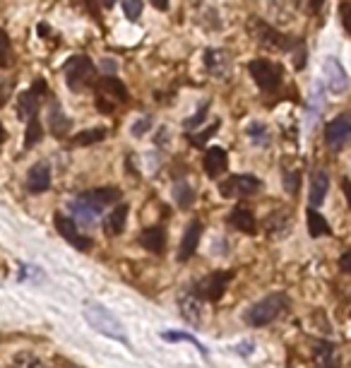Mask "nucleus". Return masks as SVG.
<instances>
[{"label": "nucleus", "mask_w": 351, "mask_h": 368, "mask_svg": "<svg viewBox=\"0 0 351 368\" xmlns=\"http://www.w3.org/2000/svg\"><path fill=\"white\" fill-rule=\"evenodd\" d=\"M248 138L253 140V145H257V147H267L269 145V130L262 126V123L253 121L251 126H248Z\"/></svg>", "instance_id": "nucleus-31"}, {"label": "nucleus", "mask_w": 351, "mask_h": 368, "mask_svg": "<svg viewBox=\"0 0 351 368\" xmlns=\"http://www.w3.org/2000/svg\"><path fill=\"white\" fill-rule=\"evenodd\" d=\"M126 224H128V205L126 203H118L113 207V212L106 214L104 219V231L106 236H118L126 231Z\"/></svg>", "instance_id": "nucleus-16"}, {"label": "nucleus", "mask_w": 351, "mask_h": 368, "mask_svg": "<svg viewBox=\"0 0 351 368\" xmlns=\"http://www.w3.org/2000/svg\"><path fill=\"white\" fill-rule=\"evenodd\" d=\"M101 70H106V73H113L116 75V70H118V65H116V61H109V58H104V61H101Z\"/></svg>", "instance_id": "nucleus-43"}, {"label": "nucleus", "mask_w": 351, "mask_h": 368, "mask_svg": "<svg viewBox=\"0 0 351 368\" xmlns=\"http://www.w3.org/2000/svg\"><path fill=\"white\" fill-rule=\"evenodd\" d=\"M299 186H301V173L299 171H286L284 173V191L289 195H296L299 193Z\"/></svg>", "instance_id": "nucleus-35"}, {"label": "nucleus", "mask_w": 351, "mask_h": 368, "mask_svg": "<svg viewBox=\"0 0 351 368\" xmlns=\"http://www.w3.org/2000/svg\"><path fill=\"white\" fill-rule=\"evenodd\" d=\"M82 198L89 200V203H94L96 207H106V205L121 200V191H118V188H94V191L84 193Z\"/></svg>", "instance_id": "nucleus-25"}, {"label": "nucleus", "mask_w": 351, "mask_h": 368, "mask_svg": "<svg viewBox=\"0 0 351 368\" xmlns=\"http://www.w3.org/2000/svg\"><path fill=\"white\" fill-rule=\"evenodd\" d=\"M101 3H104V8H111V5L116 3V0H101Z\"/></svg>", "instance_id": "nucleus-48"}, {"label": "nucleus", "mask_w": 351, "mask_h": 368, "mask_svg": "<svg viewBox=\"0 0 351 368\" xmlns=\"http://www.w3.org/2000/svg\"><path fill=\"white\" fill-rule=\"evenodd\" d=\"M327 191H329V176L327 171H315L313 173V181H311V207H320L327 198Z\"/></svg>", "instance_id": "nucleus-20"}, {"label": "nucleus", "mask_w": 351, "mask_h": 368, "mask_svg": "<svg viewBox=\"0 0 351 368\" xmlns=\"http://www.w3.org/2000/svg\"><path fill=\"white\" fill-rule=\"evenodd\" d=\"M231 279H234V272H212V274H204V277H200L195 284H193V294L197 296L200 301H219L221 296H224L226 286L231 284Z\"/></svg>", "instance_id": "nucleus-6"}, {"label": "nucleus", "mask_w": 351, "mask_h": 368, "mask_svg": "<svg viewBox=\"0 0 351 368\" xmlns=\"http://www.w3.org/2000/svg\"><path fill=\"white\" fill-rule=\"evenodd\" d=\"M161 339H164V342H191L193 346H197V349H200V354H202L204 359H207V349H204V346L200 344L197 339L193 337V334L176 332V330H166V332H161Z\"/></svg>", "instance_id": "nucleus-30"}, {"label": "nucleus", "mask_w": 351, "mask_h": 368, "mask_svg": "<svg viewBox=\"0 0 351 368\" xmlns=\"http://www.w3.org/2000/svg\"><path fill=\"white\" fill-rule=\"evenodd\" d=\"M104 138H106V130L104 128H87V130H82V133L75 135L73 142L77 145V147H87V145L101 142Z\"/></svg>", "instance_id": "nucleus-28"}, {"label": "nucleus", "mask_w": 351, "mask_h": 368, "mask_svg": "<svg viewBox=\"0 0 351 368\" xmlns=\"http://www.w3.org/2000/svg\"><path fill=\"white\" fill-rule=\"evenodd\" d=\"M13 43H10V36L5 34V29H0V68L8 70L13 68Z\"/></svg>", "instance_id": "nucleus-33"}, {"label": "nucleus", "mask_w": 351, "mask_h": 368, "mask_svg": "<svg viewBox=\"0 0 351 368\" xmlns=\"http://www.w3.org/2000/svg\"><path fill=\"white\" fill-rule=\"evenodd\" d=\"M149 128H152V118H149V116H144V118H140V121L133 126V135H137V138H140V135H144Z\"/></svg>", "instance_id": "nucleus-40"}, {"label": "nucleus", "mask_w": 351, "mask_h": 368, "mask_svg": "<svg viewBox=\"0 0 351 368\" xmlns=\"http://www.w3.org/2000/svg\"><path fill=\"white\" fill-rule=\"evenodd\" d=\"M15 368H48L44 361H39V359H34V356H20L17 361H15Z\"/></svg>", "instance_id": "nucleus-38"}, {"label": "nucleus", "mask_w": 351, "mask_h": 368, "mask_svg": "<svg viewBox=\"0 0 351 368\" xmlns=\"http://www.w3.org/2000/svg\"><path fill=\"white\" fill-rule=\"evenodd\" d=\"M70 118L63 113V108L58 101H51V108H48V128H51V133L56 135V138H66L70 133Z\"/></svg>", "instance_id": "nucleus-19"}, {"label": "nucleus", "mask_w": 351, "mask_h": 368, "mask_svg": "<svg viewBox=\"0 0 351 368\" xmlns=\"http://www.w3.org/2000/svg\"><path fill=\"white\" fill-rule=\"evenodd\" d=\"M207 108H209V101H202V106L197 108V113L193 118H188L186 121V130H195L202 126V121H204V116H207Z\"/></svg>", "instance_id": "nucleus-36"}, {"label": "nucleus", "mask_w": 351, "mask_h": 368, "mask_svg": "<svg viewBox=\"0 0 351 368\" xmlns=\"http://www.w3.org/2000/svg\"><path fill=\"white\" fill-rule=\"evenodd\" d=\"M70 212H73V219L77 221V226L91 229V226L96 224V219H99L101 207H96V205L89 203V200L80 198V200H73V203H70Z\"/></svg>", "instance_id": "nucleus-11"}, {"label": "nucleus", "mask_w": 351, "mask_h": 368, "mask_svg": "<svg viewBox=\"0 0 351 368\" xmlns=\"http://www.w3.org/2000/svg\"><path fill=\"white\" fill-rule=\"evenodd\" d=\"M313 359H315L318 368H339L337 364V349H334L332 342H315V349H313Z\"/></svg>", "instance_id": "nucleus-21"}, {"label": "nucleus", "mask_w": 351, "mask_h": 368, "mask_svg": "<svg viewBox=\"0 0 351 368\" xmlns=\"http://www.w3.org/2000/svg\"><path fill=\"white\" fill-rule=\"evenodd\" d=\"M226 166H229L226 152L221 147H209V152L204 154V173H207L209 178H217L226 171Z\"/></svg>", "instance_id": "nucleus-18"}, {"label": "nucleus", "mask_w": 351, "mask_h": 368, "mask_svg": "<svg viewBox=\"0 0 351 368\" xmlns=\"http://www.w3.org/2000/svg\"><path fill=\"white\" fill-rule=\"evenodd\" d=\"M229 224L234 226V229L243 231V234H255V229H257L255 214L248 207H236L234 212L229 214Z\"/></svg>", "instance_id": "nucleus-23"}, {"label": "nucleus", "mask_w": 351, "mask_h": 368, "mask_svg": "<svg viewBox=\"0 0 351 368\" xmlns=\"http://www.w3.org/2000/svg\"><path fill=\"white\" fill-rule=\"evenodd\" d=\"M94 91H96V106H99L101 113H113L118 106L128 101L126 84H123L118 78H113V75L101 78L99 82H96Z\"/></svg>", "instance_id": "nucleus-3"}, {"label": "nucleus", "mask_w": 351, "mask_h": 368, "mask_svg": "<svg viewBox=\"0 0 351 368\" xmlns=\"http://www.w3.org/2000/svg\"><path fill=\"white\" fill-rule=\"evenodd\" d=\"M325 82L329 87V91H334V94H342V91L349 87L347 73H344L342 65L334 61V58H327L325 61Z\"/></svg>", "instance_id": "nucleus-14"}, {"label": "nucleus", "mask_w": 351, "mask_h": 368, "mask_svg": "<svg viewBox=\"0 0 351 368\" xmlns=\"http://www.w3.org/2000/svg\"><path fill=\"white\" fill-rule=\"evenodd\" d=\"M351 140V113L344 111L325 126V142L329 149H342Z\"/></svg>", "instance_id": "nucleus-9"}, {"label": "nucleus", "mask_w": 351, "mask_h": 368, "mask_svg": "<svg viewBox=\"0 0 351 368\" xmlns=\"http://www.w3.org/2000/svg\"><path fill=\"white\" fill-rule=\"evenodd\" d=\"M10 91H13V82H10V80H0V106L8 104Z\"/></svg>", "instance_id": "nucleus-41"}, {"label": "nucleus", "mask_w": 351, "mask_h": 368, "mask_svg": "<svg viewBox=\"0 0 351 368\" xmlns=\"http://www.w3.org/2000/svg\"><path fill=\"white\" fill-rule=\"evenodd\" d=\"M306 219H308V234H311L313 238H320V236H329V234H332V229H329L327 219L320 212H318L315 207L308 209Z\"/></svg>", "instance_id": "nucleus-27"}, {"label": "nucleus", "mask_w": 351, "mask_h": 368, "mask_svg": "<svg viewBox=\"0 0 351 368\" xmlns=\"http://www.w3.org/2000/svg\"><path fill=\"white\" fill-rule=\"evenodd\" d=\"M53 224H56L58 234L66 238L70 246H75L77 251H89L91 241L87 236L80 234V226H77V221H75L73 216H68L63 212H56V214H53Z\"/></svg>", "instance_id": "nucleus-10"}, {"label": "nucleus", "mask_w": 351, "mask_h": 368, "mask_svg": "<svg viewBox=\"0 0 351 368\" xmlns=\"http://www.w3.org/2000/svg\"><path fill=\"white\" fill-rule=\"evenodd\" d=\"M339 17H342V24H344V29H347V34L351 36V5L349 3L339 5Z\"/></svg>", "instance_id": "nucleus-39"}, {"label": "nucleus", "mask_w": 351, "mask_h": 368, "mask_svg": "<svg viewBox=\"0 0 351 368\" xmlns=\"http://www.w3.org/2000/svg\"><path fill=\"white\" fill-rule=\"evenodd\" d=\"M248 31H251L253 39L260 43L262 48H269V51H291V43H294V39H289V36L282 34L279 29H274L272 24H267L260 17H251Z\"/></svg>", "instance_id": "nucleus-4"}, {"label": "nucleus", "mask_w": 351, "mask_h": 368, "mask_svg": "<svg viewBox=\"0 0 351 368\" xmlns=\"http://www.w3.org/2000/svg\"><path fill=\"white\" fill-rule=\"evenodd\" d=\"M140 243H142L144 251L161 256V253L166 251V231L161 229V226H149V229H144L142 234H140Z\"/></svg>", "instance_id": "nucleus-17"}, {"label": "nucleus", "mask_w": 351, "mask_h": 368, "mask_svg": "<svg viewBox=\"0 0 351 368\" xmlns=\"http://www.w3.org/2000/svg\"><path fill=\"white\" fill-rule=\"evenodd\" d=\"M27 188L31 193H46L51 188V166L48 164H34L27 173Z\"/></svg>", "instance_id": "nucleus-15"}, {"label": "nucleus", "mask_w": 351, "mask_h": 368, "mask_svg": "<svg viewBox=\"0 0 351 368\" xmlns=\"http://www.w3.org/2000/svg\"><path fill=\"white\" fill-rule=\"evenodd\" d=\"M91 78H94V63H91L89 56L70 58L66 65V80H68L70 89L84 91L87 89V84H91Z\"/></svg>", "instance_id": "nucleus-7"}, {"label": "nucleus", "mask_w": 351, "mask_h": 368, "mask_svg": "<svg viewBox=\"0 0 351 368\" xmlns=\"http://www.w3.org/2000/svg\"><path fill=\"white\" fill-rule=\"evenodd\" d=\"M322 5H325V0H308V8H311V13H320Z\"/></svg>", "instance_id": "nucleus-45"}, {"label": "nucleus", "mask_w": 351, "mask_h": 368, "mask_svg": "<svg viewBox=\"0 0 351 368\" xmlns=\"http://www.w3.org/2000/svg\"><path fill=\"white\" fill-rule=\"evenodd\" d=\"M262 188V181L257 176H248V173H236L226 181L219 183V193L224 198H248V195L257 193Z\"/></svg>", "instance_id": "nucleus-8"}, {"label": "nucleus", "mask_w": 351, "mask_h": 368, "mask_svg": "<svg viewBox=\"0 0 351 368\" xmlns=\"http://www.w3.org/2000/svg\"><path fill=\"white\" fill-rule=\"evenodd\" d=\"M41 135H44V128H41V121L39 118H29L27 121V133H24V147L31 149L34 145L41 142Z\"/></svg>", "instance_id": "nucleus-29"}, {"label": "nucleus", "mask_w": 351, "mask_h": 368, "mask_svg": "<svg viewBox=\"0 0 351 368\" xmlns=\"http://www.w3.org/2000/svg\"><path fill=\"white\" fill-rule=\"evenodd\" d=\"M82 316L89 327H94L99 334H104V337H109V339H118V342H123V344L128 342L123 323L118 321V318L113 316V311H109L106 306H101V303H96V301H87L82 308Z\"/></svg>", "instance_id": "nucleus-1"}, {"label": "nucleus", "mask_w": 351, "mask_h": 368, "mask_svg": "<svg viewBox=\"0 0 351 368\" xmlns=\"http://www.w3.org/2000/svg\"><path fill=\"white\" fill-rule=\"evenodd\" d=\"M202 234H204L202 221L195 219V221H191V224H188L186 234H183V241H181V248H178V260H181V263H186V260H191L193 256H195Z\"/></svg>", "instance_id": "nucleus-12"}, {"label": "nucleus", "mask_w": 351, "mask_h": 368, "mask_svg": "<svg viewBox=\"0 0 351 368\" xmlns=\"http://www.w3.org/2000/svg\"><path fill=\"white\" fill-rule=\"evenodd\" d=\"M204 68L212 78H224L231 70V56L224 48H207L204 51Z\"/></svg>", "instance_id": "nucleus-13"}, {"label": "nucleus", "mask_w": 351, "mask_h": 368, "mask_svg": "<svg viewBox=\"0 0 351 368\" xmlns=\"http://www.w3.org/2000/svg\"><path fill=\"white\" fill-rule=\"evenodd\" d=\"M174 200H176L178 209L186 212V209H191L193 205H195V188L186 181H176L174 183Z\"/></svg>", "instance_id": "nucleus-26"}, {"label": "nucleus", "mask_w": 351, "mask_h": 368, "mask_svg": "<svg viewBox=\"0 0 351 368\" xmlns=\"http://www.w3.org/2000/svg\"><path fill=\"white\" fill-rule=\"evenodd\" d=\"M286 308H289V296H286L284 291H274V294H269L257 303H253L246 311V316H243V321L251 325V327H264V325L277 321Z\"/></svg>", "instance_id": "nucleus-2"}, {"label": "nucleus", "mask_w": 351, "mask_h": 368, "mask_svg": "<svg viewBox=\"0 0 351 368\" xmlns=\"http://www.w3.org/2000/svg\"><path fill=\"white\" fill-rule=\"evenodd\" d=\"M289 229V212H277L267 219V234L269 236H282Z\"/></svg>", "instance_id": "nucleus-32"}, {"label": "nucleus", "mask_w": 351, "mask_h": 368, "mask_svg": "<svg viewBox=\"0 0 351 368\" xmlns=\"http://www.w3.org/2000/svg\"><path fill=\"white\" fill-rule=\"evenodd\" d=\"M39 99H41V96L36 94L34 89L22 91V94L17 96V116L22 118V121H29V118H34L36 111H39Z\"/></svg>", "instance_id": "nucleus-24"}, {"label": "nucleus", "mask_w": 351, "mask_h": 368, "mask_svg": "<svg viewBox=\"0 0 351 368\" xmlns=\"http://www.w3.org/2000/svg\"><path fill=\"white\" fill-rule=\"evenodd\" d=\"M217 130H219V123H214V126H212V128L202 130V133H200V135H191V142H193V145H195V147H202V145H204V142H207V140H209V138H212V135H214V133H217Z\"/></svg>", "instance_id": "nucleus-37"}, {"label": "nucleus", "mask_w": 351, "mask_h": 368, "mask_svg": "<svg viewBox=\"0 0 351 368\" xmlns=\"http://www.w3.org/2000/svg\"><path fill=\"white\" fill-rule=\"evenodd\" d=\"M152 5L156 10H166L169 8V0H152Z\"/></svg>", "instance_id": "nucleus-47"}, {"label": "nucleus", "mask_w": 351, "mask_h": 368, "mask_svg": "<svg viewBox=\"0 0 351 368\" xmlns=\"http://www.w3.org/2000/svg\"><path fill=\"white\" fill-rule=\"evenodd\" d=\"M248 73L253 75L255 84L260 87L262 91H277L279 84H282V65L272 63L267 58H255V61L248 63Z\"/></svg>", "instance_id": "nucleus-5"}, {"label": "nucleus", "mask_w": 351, "mask_h": 368, "mask_svg": "<svg viewBox=\"0 0 351 368\" xmlns=\"http://www.w3.org/2000/svg\"><path fill=\"white\" fill-rule=\"evenodd\" d=\"M123 15L130 22L140 20V15H142V0H123Z\"/></svg>", "instance_id": "nucleus-34"}, {"label": "nucleus", "mask_w": 351, "mask_h": 368, "mask_svg": "<svg viewBox=\"0 0 351 368\" xmlns=\"http://www.w3.org/2000/svg\"><path fill=\"white\" fill-rule=\"evenodd\" d=\"M339 270H342V272H347V274H351V248L347 253H344L342 258H339Z\"/></svg>", "instance_id": "nucleus-42"}, {"label": "nucleus", "mask_w": 351, "mask_h": 368, "mask_svg": "<svg viewBox=\"0 0 351 368\" xmlns=\"http://www.w3.org/2000/svg\"><path fill=\"white\" fill-rule=\"evenodd\" d=\"M342 191H344V195H347V203H349V207H351V181H347V178L342 181Z\"/></svg>", "instance_id": "nucleus-46"}, {"label": "nucleus", "mask_w": 351, "mask_h": 368, "mask_svg": "<svg viewBox=\"0 0 351 368\" xmlns=\"http://www.w3.org/2000/svg\"><path fill=\"white\" fill-rule=\"evenodd\" d=\"M178 308H181V316L191 325H202V301H200L195 294L183 296V299L178 301Z\"/></svg>", "instance_id": "nucleus-22"}, {"label": "nucleus", "mask_w": 351, "mask_h": 368, "mask_svg": "<svg viewBox=\"0 0 351 368\" xmlns=\"http://www.w3.org/2000/svg\"><path fill=\"white\" fill-rule=\"evenodd\" d=\"M31 89H34L36 91V94H46V91H48V87H46V82H44V80H34V87H31Z\"/></svg>", "instance_id": "nucleus-44"}]
</instances>
